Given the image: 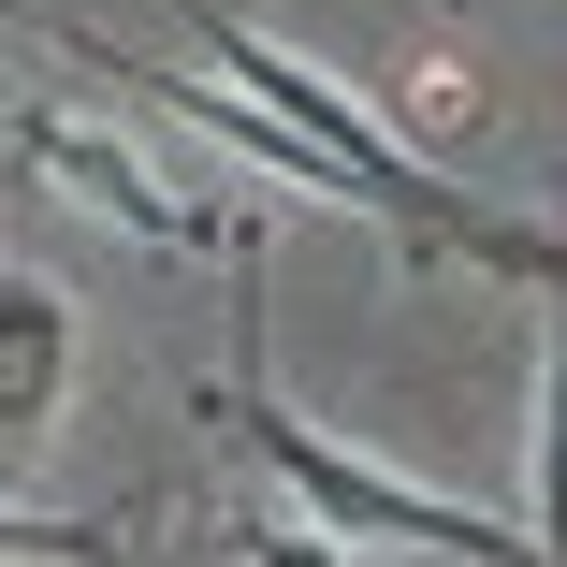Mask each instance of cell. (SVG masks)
<instances>
[{"mask_svg": "<svg viewBox=\"0 0 567 567\" xmlns=\"http://www.w3.org/2000/svg\"><path fill=\"white\" fill-rule=\"evenodd\" d=\"M218 408V436L248 451V466L320 524V538H350V553H436V567H538V538L524 524H495V509H466V495H436V481H393L379 451H350V436H320L306 408H277L262 393V291L234 277V379L204 393Z\"/></svg>", "mask_w": 567, "mask_h": 567, "instance_id": "obj_1", "label": "cell"}, {"mask_svg": "<svg viewBox=\"0 0 567 567\" xmlns=\"http://www.w3.org/2000/svg\"><path fill=\"white\" fill-rule=\"evenodd\" d=\"M0 132L30 146V175H44V189L102 204V218H117L132 248H234V262H248V234H234V218H218L204 189H175V175H161V161H146L132 132L73 117V102H0Z\"/></svg>", "mask_w": 567, "mask_h": 567, "instance_id": "obj_2", "label": "cell"}, {"mask_svg": "<svg viewBox=\"0 0 567 567\" xmlns=\"http://www.w3.org/2000/svg\"><path fill=\"white\" fill-rule=\"evenodd\" d=\"M59 393H73V291L30 277V262H0V481L44 451Z\"/></svg>", "mask_w": 567, "mask_h": 567, "instance_id": "obj_3", "label": "cell"}, {"mask_svg": "<svg viewBox=\"0 0 567 567\" xmlns=\"http://www.w3.org/2000/svg\"><path fill=\"white\" fill-rule=\"evenodd\" d=\"M538 306H553V350H538V436H524V481H538V567H567V277H553Z\"/></svg>", "mask_w": 567, "mask_h": 567, "instance_id": "obj_4", "label": "cell"}, {"mask_svg": "<svg viewBox=\"0 0 567 567\" xmlns=\"http://www.w3.org/2000/svg\"><path fill=\"white\" fill-rule=\"evenodd\" d=\"M0 567H132L117 524H73V509H16L0 495Z\"/></svg>", "mask_w": 567, "mask_h": 567, "instance_id": "obj_5", "label": "cell"}, {"mask_svg": "<svg viewBox=\"0 0 567 567\" xmlns=\"http://www.w3.org/2000/svg\"><path fill=\"white\" fill-rule=\"evenodd\" d=\"M393 132H422V161L466 146V132H481V73H466V59H422V73L393 87Z\"/></svg>", "mask_w": 567, "mask_h": 567, "instance_id": "obj_6", "label": "cell"}, {"mask_svg": "<svg viewBox=\"0 0 567 567\" xmlns=\"http://www.w3.org/2000/svg\"><path fill=\"white\" fill-rule=\"evenodd\" d=\"M234 553H248V567H350V538H320V524H291V509H248Z\"/></svg>", "mask_w": 567, "mask_h": 567, "instance_id": "obj_7", "label": "cell"}]
</instances>
